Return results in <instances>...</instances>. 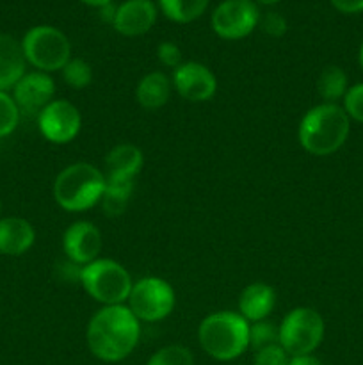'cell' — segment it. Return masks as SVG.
<instances>
[{"mask_svg": "<svg viewBox=\"0 0 363 365\" xmlns=\"http://www.w3.org/2000/svg\"><path fill=\"white\" fill-rule=\"evenodd\" d=\"M36 241L34 227L23 217L0 220V253L18 257L32 248Z\"/></svg>", "mask_w": 363, "mask_h": 365, "instance_id": "e0dca14e", "label": "cell"}, {"mask_svg": "<svg viewBox=\"0 0 363 365\" xmlns=\"http://www.w3.org/2000/svg\"><path fill=\"white\" fill-rule=\"evenodd\" d=\"M324 331L326 324L315 309L298 307L281 321L280 346L288 356L312 355L322 342Z\"/></svg>", "mask_w": 363, "mask_h": 365, "instance_id": "52a82bcc", "label": "cell"}, {"mask_svg": "<svg viewBox=\"0 0 363 365\" xmlns=\"http://www.w3.org/2000/svg\"><path fill=\"white\" fill-rule=\"evenodd\" d=\"M56 84L45 71L25 73L13 88V98L20 113L39 114L50 102H53Z\"/></svg>", "mask_w": 363, "mask_h": 365, "instance_id": "4fadbf2b", "label": "cell"}, {"mask_svg": "<svg viewBox=\"0 0 363 365\" xmlns=\"http://www.w3.org/2000/svg\"><path fill=\"white\" fill-rule=\"evenodd\" d=\"M146 365H194V355L185 346L171 344L159 349Z\"/></svg>", "mask_w": 363, "mask_h": 365, "instance_id": "d4e9b609", "label": "cell"}, {"mask_svg": "<svg viewBox=\"0 0 363 365\" xmlns=\"http://www.w3.org/2000/svg\"><path fill=\"white\" fill-rule=\"evenodd\" d=\"M135 182H116L107 180L105 191H103L100 205L107 217H117L125 214L128 209L132 195H134Z\"/></svg>", "mask_w": 363, "mask_h": 365, "instance_id": "44dd1931", "label": "cell"}, {"mask_svg": "<svg viewBox=\"0 0 363 365\" xmlns=\"http://www.w3.org/2000/svg\"><path fill=\"white\" fill-rule=\"evenodd\" d=\"M116 9H117V6H114L112 2L107 4V6H103V7H100V11H102V20L107 21V24H112L114 16H116Z\"/></svg>", "mask_w": 363, "mask_h": 365, "instance_id": "836d02e7", "label": "cell"}, {"mask_svg": "<svg viewBox=\"0 0 363 365\" xmlns=\"http://www.w3.org/2000/svg\"><path fill=\"white\" fill-rule=\"evenodd\" d=\"M198 339L206 355L230 362L249 349V323L237 312H214L199 324Z\"/></svg>", "mask_w": 363, "mask_h": 365, "instance_id": "3957f363", "label": "cell"}, {"mask_svg": "<svg viewBox=\"0 0 363 365\" xmlns=\"http://www.w3.org/2000/svg\"><path fill=\"white\" fill-rule=\"evenodd\" d=\"M331 6L344 14L363 13V0H330Z\"/></svg>", "mask_w": 363, "mask_h": 365, "instance_id": "1f68e13d", "label": "cell"}, {"mask_svg": "<svg viewBox=\"0 0 363 365\" xmlns=\"http://www.w3.org/2000/svg\"><path fill=\"white\" fill-rule=\"evenodd\" d=\"M80 2H84V4H88V6H91V7H103V6H107V4H110L112 2V0H80Z\"/></svg>", "mask_w": 363, "mask_h": 365, "instance_id": "e575fe53", "label": "cell"}, {"mask_svg": "<svg viewBox=\"0 0 363 365\" xmlns=\"http://www.w3.org/2000/svg\"><path fill=\"white\" fill-rule=\"evenodd\" d=\"M0 212H2V203H0Z\"/></svg>", "mask_w": 363, "mask_h": 365, "instance_id": "74e56055", "label": "cell"}, {"mask_svg": "<svg viewBox=\"0 0 363 365\" xmlns=\"http://www.w3.org/2000/svg\"><path fill=\"white\" fill-rule=\"evenodd\" d=\"M20 121V109L13 96L7 95L6 91H0V138L13 134L14 128Z\"/></svg>", "mask_w": 363, "mask_h": 365, "instance_id": "484cf974", "label": "cell"}, {"mask_svg": "<svg viewBox=\"0 0 363 365\" xmlns=\"http://www.w3.org/2000/svg\"><path fill=\"white\" fill-rule=\"evenodd\" d=\"M253 2H258V4H263V6H273V4L280 2V0H253Z\"/></svg>", "mask_w": 363, "mask_h": 365, "instance_id": "d590c367", "label": "cell"}, {"mask_svg": "<svg viewBox=\"0 0 363 365\" xmlns=\"http://www.w3.org/2000/svg\"><path fill=\"white\" fill-rule=\"evenodd\" d=\"M288 353L280 344H273L256 351L253 365H288Z\"/></svg>", "mask_w": 363, "mask_h": 365, "instance_id": "83f0119b", "label": "cell"}, {"mask_svg": "<svg viewBox=\"0 0 363 365\" xmlns=\"http://www.w3.org/2000/svg\"><path fill=\"white\" fill-rule=\"evenodd\" d=\"M258 21L260 11L253 0H223L212 13L214 32L228 41L249 36Z\"/></svg>", "mask_w": 363, "mask_h": 365, "instance_id": "9c48e42d", "label": "cell"}, {"mask_svg": "<svg viewBox=\"0 0 363 365\" xmlns=\"http://www.w3.org/2000/svg\"><path fill=\"white\" fill-rule=\"evenodd\" d=\"M258 27L270 38H281L287 32V20L276 11H269L267 14H260Z\"/></svg>", "mask_w": 363, "mask_h": 365, "instance_id": "f1b7e54d", "label": "cell"}, {"mask_svg": "<svg viewBox=\"0 0 363 365\" xmlns=\"http://www.w3.org/2000/svg\"><path fill=\"white\" fill-rule=\"evenodd\" d=\"M358 61H359V66H362L363 70V43L359 45V53H358Z\"/></svg>", "mask_w": 363, "mask_h": 365, "instance_id": "8d00e7d4", "label": "cell"}, {"mask_svg": "<svg viewBox=\"0 0 363 365\" xmlns=\"http://www.w3.org/2000/svg\"><path fill=\"white\" fill-rule=\"evenodd\" d=\"M107 178L89 163H75L64 168L53 182V198L68 212H82L100 203Z\"/></svg>", "mask_w": 363, "mask_h": 365, "instance_id": "277c9868", "label": "cell"}, {"mask_svg": "<svg viewBox=\"0 0 363 365\" xmlns=\"http://www.w3.org/2000/svg\"><path fill=\"white\" fill-rule=\"evenodd\" d=\"M351 132V120L338 103H319L306 110L299 123L298 138L310 155L326 157L345 145Z\"/></svg>", "mask_w": 363, "mask_h": 365, "instance_id": "7a4b0ae2", "label": "cell"}, {"mask_svg": "<svg viewBox=\"0 0 363 365\" xmlns=\"http://www.w3.org/2000/svg\"><path fill=\"white\" fill-rule=\"evenodd\" d=\"M349 91L347 73L340 66H326L317 78V93L324 103H337Z\"/></svg>", "mask_w": 363, "mask_h": 365, "instance_id": "ffe728a7", "label": "cell"}, {"mask_svg": "<svg viewBox=\"0 0 363 365\" xmlns=\"http://www.w3.org/2000/svg\"><path fill=\"white\" fill-rule=\"evenodd\" d=\"M63 252L66 259L82 267L95 262L102 252V232L91 221H75L63 235Z\"/></svg>", "mask_w": 363, "mask_h": 365, "instance_id": "7c38bea8", "label": "cell"}, {"mask_svg": "<svg viewBox=\"0 0 363 365\" xmlns=\"http://www.w3.org/2000/svg\"><path fill=\"white\" fill-rule=\"evenodd\" d=\"M210 0H159L162 13L174 24H191L209 7Z\"/></svg>", "mask_w": 363, "mask_h": 365, "instance_id": "7402d4cb", "label": "cell"}, {"mask_svg": "<svg viewBox=\"0 0 363 365\" xmlns=\"http://www.w3.org/2000/svg\"><path fill=\"white\" fill-rule=\"evenodd\" d=\"M171 84L187 102H209L217 91V78L209 66L196 61L182 63L171 75Z\"/></svg>", "mask_w": 363, "mask_h": 365, "instance_id": "8fae6325", "label": "cell"}, {"mask_svg": "<svg viewBox=\"0 0 363 365\" xmlns=\"http://www.w3.org/2000/svg\"><path fill=\"white\" fill-rule=\"evenodd\" d=\"M276 305V292L263 282H255L244 287L238 298V314L248 323L265 321Z\"/></svg>", "mask_w": 363, "mask_h": 365, "instance_id": "2e32d148", "label": "cell"}, {"mask_svg": "<svg viewBox=\"0 0 363 365\" xmlns=\"http://www.w3.org/2000/svg\"><path fill=\"white\" fill-rule=\"evenodd\" d=\"M144 155L139 146L132 143L116 145L105 155V178L116 182H135V177L142 170Z\"/></svg>", "mask_w": 363, "mask_h": 365, "instance_id": "9a60e30c", "label": "cell"}, {"mask_svg": "<svg viewBox=\"0 0 363 365\" xmlns=\"http://www.w3.org/2000/svg\"><path fill=\"white\" fill-rule=\"evenodd\" d=\"M342 107H344L349 120L363 123V82L349 88V91L344 96V106Z\"/></svg>", "mask_w": 363, "mask_h": 365, "instance_id": "4316f807", "label": "cell"}, {"mask_svg": "<svg viewBox=\"0 0 363 365\" xmlns=\"http://www.w3.org/2000/svg\"><path fill=\"white\" fill-rule=\"evenodd\" d=\"M25 59L38 71H59L71 59V43L63 31L52 25L32 27L21 41Z\"/></svg>", "mask_w": 363, "mask_h": 365, "instance_id": "8992f818", "label": "cell"}, {"mask_svg": "<svg viewBox=\"0 0 363 365\" xmlns=\"http://www.w3.org/2000/svg\"><path fill=\"white\" fill-rule=\"evenodd\" d=\"M56 273L60 277V282H77L80 284V273H82V266L78 264L71 262L70 259L64 257V260H60L56 267Z\"/></svg>", "mask_w": 363, "mask_h": 365, "instance_id": "4dcf8cb0", "label": "cell"}, {"mask_svg": "<svg viewBox=\"0 0 363 365\" xmlns=\"http://www.w3.org/2000/svg\"><path fill=\"white\" fill-rule=\"evenodd\" d=\"M155 21L157 7L152 0H127L117 6L112 25L121 36L137 38L146 34Z\"/></svg>", "mask_w": 363, "mask_h": 365, "instance_id": "5bb4252c", "label": "cell"}, {"mask_svg": "<svg viewBox=\"0 0 363 365\" xmlns=\"http://www.w3.org/2000/svg\"><path fill=\"white\" fill-rule=\"evenodd\" d=\"M174 302L177 296L169 282L159 277H144L132 285L127 307L139 321L157 323L173 312Z\"/></svg>", "mask_w": 363, "mask_h": 365, "instance_id": "ba28073f", "label": "cell"}, {"mask_svg": "<svg viewBox=\"0 0 363 365\" xmlns=\"http://www.w3.org/2000/svg\"><path fill=\"white\" fill-rule=\"evenodd\" d=\"M273 344H280V327L267 319L249 323V348L260 351Z\"/></svg>", "mask_w": 363, "mask_h": 365, "instance_id": "cb8c5ba5", "label": "cell"}, {"mask_svg": "<svg viewBox=\"0 0 363 365\" xmlns=\"http://www.w3.org/2000/svg\"><path fill=\"white\" fill-rule=\"evenodd\" d=\"M80 285L95 302L103 307L125 305L130 296V273L120 262L110 259H96L95 262L82 267Z\"/></svg>", "mask_w": 363, "mask_h": 365, "instance_id": "5b68a950", "label": "cell"}, {"mask_svg": "<svg viewBox=\"0 0 363 365\" xmlns=\"http://www.w3.org/2000/svg\"><path fill=\"white\" fill-rule=\"evenodd\" d=\"M157 57H159L160 64L171 70H177L182 64V50L177 43L173 41H162L157 48Z\"/></svg>", "mask_w": 363, "mask_h": 365, "instance_id": "f546056e", "label": "cell"}, {"mask_svg": "<svg viewBox=\"0 0 363 365\" xmlns=\"http://www.w3.org/2000/svg\"><path fill=\"white\" fill-rule=\"evenodd\" d=\"M60 71H63L64 82L73 89H85L93 82L91 64L78 57H71Z\"/></svg>", "mask_w": 363, "mask_h": 365, "instance_id": "603a6c76", "label": "cell"}, {"mask_svg": "<svg viewBox=\"0 0 363 365\" xmlns=\"http://www.w3.org/2000/svg\"><path fill=\"white\" fill-rule=\"evenodd\" d=\"M171 78L162 71H149L135 88V100L146 110L162 109L171 96Z\"/></svg>", "mask_w": 363, "mask_h": 365, "instance_id": "d6986e66", "label": "cell"}, {"mask_svg": "<svg viewBox=\"0 0 363 365\" xmlns=\"http://www.w3.org/2000/svg\"><path fill=\"white\" fill-rule=\"evenodd\" d=\"M288 365H322V362L313 355H301V356H290Z\"/></svg>", "mask_w": 363, "mask_h": 365, "instance_id": "d6a6232c", "label": "cell"}, {"mask_svg": "<svg viewBox=\"0 0 363 365\" xmlns=\"http://www.w3.org/2000/svg\"><path fill=\"white\" fill-rule=\"evenodd\" d=\"M38 125L46 141L66 145L80 132V110L68 100H53L38 114Z\"/></svg>", "mask_w": 363, "mask_h": 365, "instance_id": "30bf717a", "label": "cell"}, {"mask_svg": "<svg viewBox=\"0 0 363 365\" xmlns=\"http://www.w3.org/2000/svg\"><path fill=\"white\" fill-rule=\"evenodd\" d=\"M141 321L127 305H110L100 309L91 317L85 331L89 351L102 362H121L137 346L141 337Z\"/></svg>", "mask_w": 363, "mask_h": 365, "instance_id": "6da1fadb", "label": "cell"}, {"mask_svg": "<svg viewBox=\"0 0 363 365\" xmlns=\"http://www.w3.org/2000/svg\"><path fill=\"white\" fill-rule=\"evenodd\" d=\"M25 53L13 36L0 34V91L14 88L25 75Z\"/></svg>", "mask_w": 363, "mask_h": 365, "instance_id": "ac0fdd59", "label": "cell"}]
</instances>
